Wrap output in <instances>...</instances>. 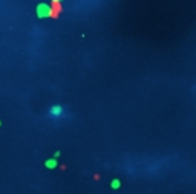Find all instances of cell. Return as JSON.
Masks as SVG:
<instances>
[{"label": "cell", "instance_id": "obj_1", "mask_svg": "<svg viewBox=\"0 0 196 194\" xmlns=\"http://www.w3.org/2000/svg\"><path fill=\"white\" fill-rule=\"evenodd\" d=\"M60 9H61L60 2H58V0H54V2H52V8H51V9H48V16H49V17H57V16H58V12H60Z\"/></svg>", "mask_w": 196, "mask_h": 194}, {"label": "cell", "instance_id": "obj_2", "mask_svg": "<svg viewBox=\"0 0 196 194\" xmlns=\"http://www.w3.org/2000/svg\"><path fill=\"white\" fill-rule=\"evenodd\" d=\"M49 115L54 116V118H58V116H61L63 115V107L61 106H54L49 109Z\"/></svg>", "mask_w": 196, "mask_h": 194}, {"label": "cell", "instance_id": "obj_3", "mask_svg": "<svg viewBox=\"0 0 196 194\" xmlns=\"http://www.w3.org/2000/svg\"><path fill=\"white\" fill-rule=\"evenodd\" d=\"M46 167L54 168V167H55V160H52V159H51V160H48V162H46Z\"/></svg>", "mask_w": 196, "mask_h": 194}, {"label": "cell", "instance_id": "obj_4", "mask_svg": "<svg viewBox=\"0 0 196 194\" xmlns=\"http://www.w3.org/2000/svg\"><path fill=\"white\" fill-rule=\"evenodd\" d=\"M118 187H120V180H113V182H112V188H115V190H117Z\"/></svg>", "mask_w": 196, "mask_h": 194}]
</instances>
